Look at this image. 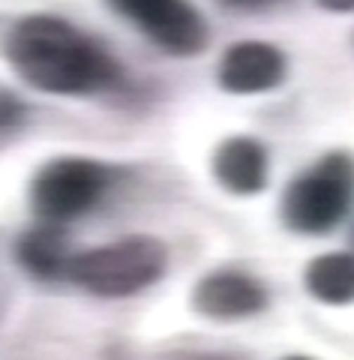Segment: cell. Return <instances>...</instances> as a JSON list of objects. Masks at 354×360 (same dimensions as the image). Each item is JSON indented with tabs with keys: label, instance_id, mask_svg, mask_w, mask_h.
Instances as JSON below:
<instances>
[{
	"label": "cell",
	"instance_id": "6da1fadb",
	"mask_svg": "<svg viewBox=\"0 0 354 360\" xmlns=\"http://www.w3.org/2000/svg\"><path fill=\"white\" fill-rule=\"evenodd\" d=\"M6 60L21 82L54 96L111 90L120 66L96 39L57 15H27L6 37Z\"/></svg>",
	"mask_w": 354,
	"mask_h": 360
},
{
	"label": "cell",
	"instance_id": "7a4b0ae2",
	"mask_svg": "<svg viewBox=\"0 0 354 360\" xmlns=\"http://www.w3.org/2000/svg\"><path fill=\"white\" fill-rule=\"evenodd\" d=\"M168 264L165 246L153 238H123L72 255L66 276L96 297H129L153 285Z\"/></svg>",
	"mask_w": 354,
	"mask_h": 360
},
{
	"label": "cell",
	"instance_id": "3957f363",
	"mask_svg": "<svg viewBox=\"0 0 354 360\" xmlns=\"http://www.w3.org/2000/svg\"><path fill=\"white\" fill-rule=\"evenodd\" d=\"M354 201V156L327 153L294 177L282 198V219L298 234H324L346 219Z\"/></svg>",
	"mask_w": 354,
	"mask_h": 360
},
{
	"label": "cell",
	"instance_id": "277c9868",
	"mask_svg": "<svg viewBox=\"0 0 354 360\" xmlns=\"http://www.w3.org/2000/svg\"><path fill=\"white\" fill-rule=\"evenodd\" d=\"M111 184L108 168L84 156H61L39 168L30 186V201L37 217L45 222H66L99 205Z\"/></svg>",
	"mask_w": 354,
	"mask_h": 360
},
{
	"label": "cell",
	"instance_id": "5b68a950",
	"mask_svg": "<svg viewBox=\"0 0 354 360\" xmlns=\"http://www.w3.org/2000/svg\"><path fill=\"white\" fill-rule=\"evenodd\" d=\"M168 54L189 58L208 45V25L189 0H106Z\"/></svg>",
	"mask_w": 354,
	"mask_h": 360
},
{
	"label": "cell",
	"instance_id": "8992f818",
	"mask_svg": "<svg viewBox=\"0 0 354 360\" xmlns=\"http://www.w3.org/2000/svg\"><path fill=\"white\" fill-rule=\"evenodd\" d=\"M265 285L244 270H213V274L201 276L198 285L192 288V307L204 319H246V315L265 309Z\"/></svg>",
	"mask_w": 354,
	"mask_h": 360
},
{
	"label": "cell",
	"instance_id": "52a82bcc",
	"mask_svg": "<svg viewBox=\"0 0 354 360\" xmlns=\"http://www.w3.org/2000/svg\"><path fill=\"white\" fill-rule=\"evenodd\" d=\"M220 87L228 94L249 96L279 87L285 78V54L270 42H234L220 58Z\"/></svg>",
	"mask_w": 354,
	"mask_h": 360
},
{
	"label": "cell",
	"instance_id": "ba28073f",
	"mask_svg": "<svg viewBox=\"0 0 354 360\" xmlns=\"http://www.w3.org/2000/svg\"><path fill=\"white\" fill-rule=\"evenodd\" d=\"M213 177L234 195H255L267 186V150L249 135H232L213 150Z\"/></svg>",
	"mask_w": 354,
	"mask_h": 360
},
{
	"label": "cell",
	"instance_id": "9c48e42d",
	"mask_svg": "<svg viewBox=\"0 0 354 360\" xmlns=\"http://www.w3.org/2000/svg\"><path fill=\"white\" fill-rule=\"evenodd\" d=\"M15 262L27 270L30 276L37 279H57L66 276L70 270V243H66V234L57 229V225L45 222L39 229H30L18 238L15 243Z\"/></svg>",
	"mask_w": 354,
	"mask_h": 360
},
{
	"label": "cell",
	"instance_id": "30bf717a",
	"mask_svg": "<svg viewBox=\"0 0 354 360\" xmlns=\"http://www.w3.org/2000/svg\"><path fill=\"white\" fill-rule=\"evenodd\" d=\"M306 291L334 307H346L354 300V255L351 252H327L318 255L306 267Z\"/></svg>",
	"mask_w": 354,
	"mask_h": 360
},
{
	"label": "cell",
	"instance_id": "8fae6325",
	"mask_svg": "<svg viewBox=\"0 0 354 360\" xmlns=\"http://www.w3.org/2000/svg\"><path fill=\"white\" fill-rule=\"evenodd\" d=\"M27 108L18 96H13L9 90H0V139H9L25 127Z\"/></svg>",
	"mask_w": 354,
	"mask_h": 360
},
{
	"label": "cell",
	"instance_id": "7c38bea8",
	"mask_svg": "<svg viewBox=\"0 0 354 360\" xmlns=\"http://www.w3.org/2000/svg\"><path fill=\"white\" fill-rule=\"evenodd\" d=\"M222 6L234 9V13H258V9H267L273 6L277 0H220Z\"/></svg>",
	"mask_w": 354,
	"mask_h": 360
},
{
	"label": "cell",
	"instance_id": "4fadbf2b",
	"mask_svg": "<svg viewBox=\"0 0 354 360\" xmlns=\"http://www.w3.org/2000/svg\"><path fill=\"white\" fill-rule=\"evenodd\" d=\"M327 13H354V0H315Z\"/></svg>",
	"mask_w": 354,
	"mask_h": 360
},
{
	"label": "cell",
	"instance_id": "5bb4252c",
	"mask_svg": "<svg viewBox=\"0 0 354 360\" xmlns=\"http://www.w3.org/2000/svg\"><path fill=\"white\" fill-rule=\"evenodd\" d=\"M285 360H312V357H303V354H294V357H285Z\"/></svg>",
	"mask_w": 354,
	"mask_h": 360
},
{
	"label": "cell",
	"instance_id": "9a60e30c",
	"mask_svg": "<svg viewBox=\"0 0 354 360\" xmlns=\"http://www.w3.org/2000/svg\"><path fill=\"white\" fill-rule=\"evenodd\" d=\"M204 360H220V357H204Z\"/></svg>",
	"mask_w": 354,
	"mask_h": 360
}]
</instances>
